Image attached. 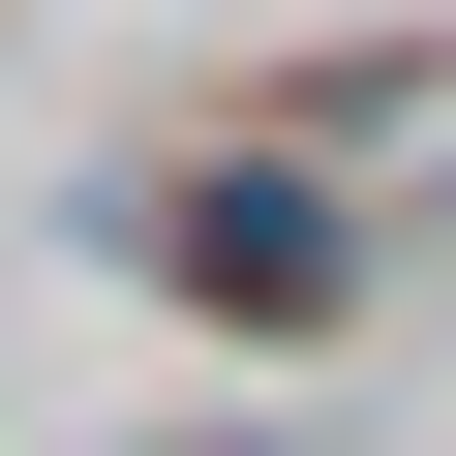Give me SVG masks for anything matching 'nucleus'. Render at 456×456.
Returning <instances> with one entry per match:
<instances>
[{
  "instance_id": "obj_1",
  "label": "nucleus",
  "mask_w": 456,
  "mask_h": 456,
  "mask_svg": "<svg viewBox=\"0 0 456 456\" xmlns=\"http://www.w3.org/2000/svg\"><path fill=\"white\" fill-rule=\"evenodd\" d=\"M213 456H244V426H213Z\"/></svg>"
}]
</instances>
